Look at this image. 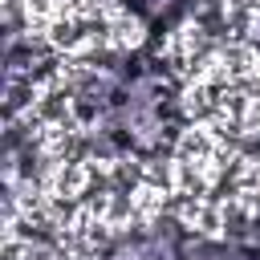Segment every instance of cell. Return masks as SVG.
<instances>
[{
	"instance_id": "cell-1",
	"label": "cell",
	"mask_w": 260,
	"mask_h": 260,
	"mask_svg": "<svg viewBox=\"0 0 260 260\" xmlns=\"http://www.w3.org/2000/svg\"><path fill=\"white\" fill-rule=\"evenodd\" d=\"M126 8L146 24V28H167L175 16H183L187 8H191V0H126Z\"/></svg>"
}]
</instances>
